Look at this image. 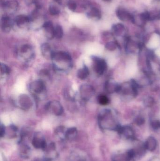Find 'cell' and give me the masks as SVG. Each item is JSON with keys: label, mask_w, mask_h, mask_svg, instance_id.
Returning a JSON list of instances; mask_svg holds the SVG:
<instances>
[{"label": "cell", "mask_w": 160, "mask_h": 161, "mask_svg": "<svg viewBox=\"0 0 160 161\" xmlns=\"http://www.w3.org/2000/svg\"><path fill=\"white\" fill-rule=\"evenodd\" d=\"M53 66L55 70L59 72L68 71L72 68V58L70 55L64 51L54 52L51 58Z\"/></svg>", "instance_id": "obj_1"}, {"label": "cell", "mask_w": 160, "mask_h": 161, "mask_svg": "<svg viewBox=\"0 0 160 161\" xmlns=\"http://www.w3.org/2000/svg\"><path fill=\"white\" fill-rule=\"evenodd\" d=\"M98 124L100 127L103 130L117 131L120 126L116 123L110 110L104 109L98 115Z\"/></svg>", "instance_id": "obj_2"}, {"label": "cell", "mask_w": 160, "mask_h": 161, "mask_svg": "<svg viewBox=\"0 0 160 161\" xmlns=\"http://www.w3.org/2000/svg\"><path fill=\"white\" fill-rule=\"evenodd\" d=\"M17 54L19 58L28 62L32 60L34 58V53L33 47L29 44H23L22 45L17 51Z\"/></svg>", "instance_id": "obj_3"}, {"label": "cell", "mask_w": 160, "mask_h": 161, "mask_svg": "<svg viewBox=\"0 0 160 161\" xmlns=\"http://www.w3.org/2000/svg\"><path fill=\"white\" fill-rule=\"evenodd\" d=\"M135 159V156L132 148L121 150L115 153L112 157V161H132Z\"/></svg>", "instance_id": "obj_4"}, {"label": "cell", "mask_w": 160, "mask_h": 161, "mask_svg": "<svg viewBox=\"0 0 160 161\" xmlns=\"http://www.w3.org/2000/svg\"><path fill=\"white\" fill-rule=\"evenodd\" d=\"M45 82L42 80H34L29 84V91L37 98L39 95L45 92Z\"/></svg>", "instance_id": "obj_5"}, {"label": "cell", "mask_w": 160, "mask_h": 161, "mask_svg": "<svg viewBox=\"0 0 160 161\" xmlns=\"http://www.w3.org/2000/svg\"><path fill=\"white\" fill-rule=\"evenodd\" d=\"M45 109L47 111H49L56 116H60L64 112L63 106L60 102L56 100L48 102L45 105Z\"/></svg>", "instance_id": "obj_6"}, {"label": "cell", "mask_w": 160, "mask_h": 161, "mask_svg": "<svg viewBox=\"0 0 160 161\" xmlns=\"http://www.w3.org/2000/svg\"><path fill=\"white\" fill-rule=\"evenodd\" d=\"M80 95L81 98L84 101L90 100L95 93V90L92 85L84 84L80 88Z\"/></svg>", "instance_id": "obj_7"}, {"label": "cell", "mask_w": 160, "mask_h": 161, "mask_svg": "<svg viewBox=\"0 0 160 161\" xmlns=\"http://www.w3.org/2000/svg\"><path fill=\"white\" fill-rule=\"evenodd\" d=\"M93 62V68L95 71L98 74H103L107 68V63L103 58L98 57L95 56L91 57Z\"/></svg>", "instance_id": "obj_8"}, {"label": "cell", "mask_w": 160, "mask_h": 161, "mask_svg": "<svg viewBox=\"0 0 160 161\" xmlns=\"http://www.w3.org/2000/svg\"><path fill=\"white\" fill-rule=\"evenodd\" d=\"M117 132L123 139L132 142L136 140L134 130L133 129L129 126H120L117 130Z\"/></svg>", "instance_id": "obj_9"}, {"label": "cell", "mask_w": 160, "mask_h": 161, "mask_svg": "<svg viewBox=\"0 0 160 161\" xmlns=\"http://www.w3.org/2000/svg\"><path fill=\"white\" fill-rule=\"evenodd\" d=\"M32 143L35 148L43 150H45L48 145L44 136L39 132L35 133L32 139Z\"/></svg>", "instance_id": "obj_10"}, {"label": "cell", "mask_w": 160, "mask_h": 161, "mask_svg": "<svg viewBox=\"0 0 160 161\" xmlns=\"http://www.w3.org/2000/svg\"><path fill=\"white\" fill-rule=\"evenodd\" d=\"M18 105L20 108L23 110L30 109L33 105L31 97L26 94H21L18 97Z\"/></svg>", "instance_id": "obj_11"}, {"label": "cell", "mask_w": 160, "mask_h": 161, "mask_svg": "<svg viewBox=\"0 0 160 161\" xmlns=\"http://www.w3.org/2000/svg\"><path fill=\"white\" fill-rule=\"evenodd\" d=\"M147 20H149L148 11H146L143 13L136 15H133V17L132 19V21L134 24L141 27L144 26L146 23L147 21Z\"/></svg>", "instance_id": "obj_12"}, {"label": "cell", "mask_w": 160, "mask_h": 161, "mask_svg": "<svg viewBox=\"0 0 160 161\" xmlns=\"http://www.w3.org/2000/svg\"><path fill=\"white\" fill-rule=\"evenodd\" d=\"M19 154L23 158H29L31 154V149L25 141H19Z\"/></svg>", "instance_id": "obj_13"}, {"label": "cell", "mask_w": 160, "mask_h": 161, "mask_svg": "<svg viewBox=\"0 0 160 161\" xmlns=\"http://www.w3.org/2000/svg\"><path fill=\"white\" fill-rule=\"evenodd\" d=\"M116 16L117 18L123 21L131 20L133 17V15L131 14L126 9L122 8H119L116 10Z\"/></svg>", "instance_id": "obj_14"}, {"label": "cell", "mask_w": 160, "mask_h": 161, "mask_svg": "<svg viewBox=\"0 0 160 161\" xmlns=\"http://www.w3.org/2000/svg\"><path fill=\"white\" fill-rule=\"evenodd\" d=\"M42 27L44 28L46 37L49 39H52L54 37V27L51 21L45 22L42 25Z\"/></svg>", "instance_id": "obj_15"}, {"label": "cell", "mask_w": 160, "mask_h": 161, "mask_svg": "<svg viewBox=\"0 0 160 161\" xmlns=\"http://www.w3.org/2000/svg\"><path fill=\"white\" fill-rule=\"evenodd\" d=\"M144 145L147 151L153 152L157 149L158 145L157 141L155 137L150 136L144 142Z\"/></svg>", "instance_id": "obj_16"}, {"label": "cell", "mask_w": 160, "mask_h": 161, "mask_svg": "<svg viewBox=\"0 0 160 161\" xmlns=\"http://www.w3.org/2000/svg\"><path fill=\"white\" fill-rule=\"evenodd\" d=\"M41 53L45 58L51 59L54 52L52 50L50 45L48 43H44L41 45L40 47Z\"/></svg>", "instance_id": "obj_17"}, {"label": "cell", "mask_w": 160, "mask_h": 161, "mask_svg": "<svg viewBox=\"0 0 160 161\" xmlns=\"http://www.w3.org/2000/svg\"><path fill=\"white\" fill-rule=\"evenodd\" d=\"M1 27L2 30L5 32H9L12 28V23L10 18L8 16H3L1 19Z\"/></svg>", "instance_id": "obj_18"}, {"label": "cell", "mask_w": 160, "mask_h": 161, "mask_svg": "<svg viewBox=\"0 0 160 161\" xmlns=\"http://www.w3.org/2000/svg\"><path fill=\"white\" fill-rule=\"evenodd\" d=\"M1 5L4 8L16 10L18 7V3L16 0H10V1H5L1 0Z\"/></svg>", "instance_id": "obj_19"}, {"label": "cell", "mask_w": 160, "mask_h": 161, "mask_svg": "<svg viewBox=\"0 0 160 161\" xmlns=\"http://www.w3.org/2000/svg\"><path fill=\"white\" fill-rule=\"evenodd\" d=\"M90 72L88 67L84 65L81 69L78 70L77 72V76L80 80H85L89 76Z\"/></svg>", "instance_id": "obj_20"}, {"label": "cell", "mask_w": 160, "mask_h": 161, "mask_svg": "<svg viewBox=\"0 0 160 161\" xmlns=\"http://www.w3.org/2000/svg\"><path fill=\"white\" fill-rule=\"evenodd\" d=\"M30 17L24 15H20L15 18V21L18 26H21L31 21Z\"/></svg>", "instance_id": "obj_21"}, {"label": "cell", "mask_w": 160, "mask_h": 161, "mask_svg": "<svg viewBox=\"0 0 160 161\" xmlns=\"http://www.w3.org/2000/svg\"><path fill=\"white\" fill-rule=\"evenodd\" d=\"M77 134L78 130L76 128H70L66 130L65 139L69 141L74 140L77 137Z\"/></svg>", "instance_id": "obj_22"}, {"label": "cell", "mask_w": 160, "mask_h": 161, "mask_svg": "<svg viewBox=\"0 0 160 161\" xmlns=\"http://www.w3.org/2000/svg\"><path fill=\"white\" fill-rule=\"evenodd\" d=\"M106 91L109 93H113L114 92H119L121 91V87L119 85L115 84L110 81L106 83L105 86Z\"/></svg>", "instance_id": "obj_23"}, {"label": "cell", "mask_w": 160, "mask_h": 161, "mask_svg": "<svg viewBox=\"0 0 160 161\" xmlns=\"http://www.w3.org/2000/svg\"><path fill=\"white\" fill-rule=\"evenodd\" d=\"M87 16L89 18H96L100 19L101 17V12L97 8L93 7L91 8L90 11L87 13Z\"/></svg>", "instance_id": "obj_24"}, {"label": "cell", "mask_w": 160, "mask_h": 161, "mask_svg": "<svg viewBox=\"0 0 160 161\" xmlns=\"http://www.w3.org/2000/svg\"><path fill=\"white\" fill-rule=\"evenodd\" d=\"M112 29L115 35L117 36H120L122 35L125 31V27L122 24H116L113 25Z\"/></svg>", "instance_id": "obj_25"}, {"label": "cell", "mask_w": 160, "mask_h": 161, "mask_svg": "<svg viewBox=\"0 0 160 161\" xmlns=\"http://www.w3.org/2000/svg\"><path fill=\"white\" fill-rule=\"evenodd\" d=\"M66 130L65 129V127H58L55 130V134L60 138L61 140H65V132Z\"/></svg>", "instance_id": "obj_26"}, {"label": "cell", "mask_w": 160, "mask_h": 161, "mask_svg": "<svg viewBox=\"0 0 160 161\" xmlns=\"http://www.w3.org/2000/svg\"><path fill=\"white\" fill-rule=\"evenodd\" d=\"M64 36V31L61 25H57L54 27V37L58 39L62 38Z\"/></svg>", "instance_id": "obj_27"}, {"label": "cell", "mask_w": 160, "mask_h": 161, "mask_svg": "<svg viewBox=\"0 0 160 161\" xmlns=\"http://www.w3.org/2000/svg\"><path fill=\"white\" fill-rule=\"evenodd\" d=\"M49 12L51 15L55 16L60 14V10L55 5L51 4L49 7Z\"/></svg>", "instance_id": "obj_28"}, {"label": "cell", "mask_w": 160, "mask_h": 161, "mask_svg": "<svg viewBox=\"0 0 160 161\" xmlns=\"http://www.w3.org/2000/svg\"><path fill=\"white\" fill-rule=\"evenodd\" d=\"M98 103L101 105H106L109 104V99L108 97L104 95H100L97 97Z\"/></svg>", "instance_id": "obj_29"}, {"label": "cell", "mask_w": 160, "mask_h": 161, "mask_svg": "<svg viewBox=\"0 0 160 161\" xmlns=\"http://www.w3.org/2000/svg\"><path fill=\"white\" fill-rule=\"evenodd\" d=\"M10 69L8 68V66H7L5 64L1 63V75H8L10 73Z\"/></svg>", "instance_id": "obj_30"}, {"label": "cell", "mask_w": 160, "mask_h": 161, "mask_svg": "<svg viewBox=\"0 0 160 161\" xmlns=\"http://www.w3.org/2000/svg\"><path fill=\"white\" fill-rule=\"evenodd\" d=\"M67 6L70 10L74 12L77 8V3L74 0H69L67 2Z\"/></svg>", "instance_id": "obj_31"}, {"label": "cell", "mask_w": 160, "mask_h": 161, "mask_svg": "<svg viewBox=\"0 0 160 161\" xmlns=\"http://www.w3.org/2000/svg\"><path fill=\"white\" fill-rule=\"evenodd\" d=\"M116 44L114 42H108L105 45V48L107 50L110 51H113L116 49Z\"/></svg>", "instance_id": "obj_32"}, {"label": "cell", "mask_w": 160, "mask_h": 161, "mask_svg": "<svg viewBox=\"0 0 160 161\" xmlns=\"http://www.w3.org/2000/svg\"><path fill=\"white\" fill-rule=\"evenodd\" d=\"M151 126L153 129L155 130L160 129V121L159 120H154L151 122Z\"/></svg>", "instance_id": "obj_33"}, {"label": "cell", "mask_w": 160, "mask_h": 161, "mask_svg": "<svg viewBox=\"0 0 160 161\" xmlns=\"http://www.w3.org/2000/svg\"><path fill=\"white\" fill-rule=\"evenodd\" d=\"M71 161H86L82 156L78 155H73L71 158Z\"/></svg>", "instance_id": "obj_34"}, {"label": "cell", "mask_w": 160, "mask_h": 161, "mask_svg": "<svg viewBox=\"0 0 160 161\" xmlns=\"http://www.w3.org/2000/svg\"><path fill=\"white\" fill-rule=\"evenodd\" d=\"M6 129L4 125L1 124V126H0V136H1V138L4 137V135H5Z\"/></svg>", "instance_id": "obj_35"}, {"label": "cell", "mask_w": 160, "mask_h": 161, "mask_svg": "<svg viewBox=\"0 0 160 161\" xmlns=\"http://www.w3.org/2000/svg\"><path fill=\"white\" fill-rule=\"evenodd\" d=\"M135 123L138 125H143L144 124V119L142 118V117H138V118H136V120H135Z\"/></svg>", "instance_id": "obj_36"}, {"label": "cell", "mask_w": 160, "mask_h": 161, "mask_svg": "<svg viewBox=\"0 0 160 161\" xmlns=\"http://www.w3.org/2000/svg\"><path fill=\"white\" fill-rule=\"evenodd\" d=\"M153 103H154V100L151 97H148L145 102V104L147 107H150V106H152Z\"/></svg>", "instance_id": "obj_37"}, {"label": "cell", "mask_w": 160, "mask_h": 161, "mask_svg": "<svg viewBox=\"0 0 160 161\" xmlns=\"http://www.w3.org/2000/svg\"><path fill=\"white\" fill-rule=\"evenodd\" d=\"M34 161H49L48 160H47L46 158L44 159H38Z\"/></svg>", "instance_id": "obj_38"}, {"label": "cell", "mask_w": 160, "mask_h": 161, "mask_svg": "<svg viewBox=\"0 0 160 161\" xmlns=\"http://www.w3.org/2000/svg\"><path fill=\"white\" fill-rule=\"evenodd\" d=\"M54 1L56 2V3H58L59 4H61L62 3V1H63V0H54Z\"/></svg>", "instance_id": "obj_39"}, {"label": "cell", "mask_w": 160, "mask_h": 161, "mask_svg": "<svg viewBox=\"0 0 160 161\" xmlns=\"http://www.w3.org/2000/svg\"><path fill=\"white\" fill-rule=\"evenodd\" d=\"M103 1H105V2H110L111 0H103Z\"/></svg>", "instance_id": "obj_40"}]
</instances>
